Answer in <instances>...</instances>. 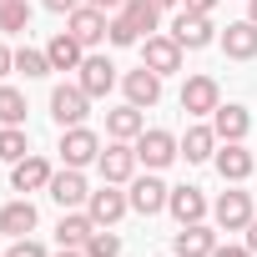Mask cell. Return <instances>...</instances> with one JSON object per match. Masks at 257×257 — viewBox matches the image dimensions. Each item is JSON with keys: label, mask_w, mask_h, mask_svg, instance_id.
<instances>
[{"label": "cell", "mask_w": 257, "mask_h": 257, "mask_svg": "<svg viewBox=\"0 0 257 257\" xmlns=\"http://www.w3.org/2000/svg\"><path fill=\"white\" fill-rule=\"evenodd\" d=\"M26 111H31V106H26V96H21L16 86H0V126H21Z\"/></svg>", "instance_id": "cell-28"}, {"label": "cell", "mask_w": 257, "mask_h": 257, "mask_svg": "<svg viewBox=\"0 0 257 257\" xmlns=\"http://www.w3.org/2000/svg\"><path fill=\"white\" fill-rule=\"evenodd\" d=\"M76 86L96 101V96H106V91L116 86V66H111L106 56H86V61H81V81H76Z\"/></svg>", "instance_id": "cell-14"}, {"label": "cell", "mask_w": 257, "mask_h": 257, "mask_svg": "<svg viewBox=\"0 0 257 257\" xmlns=\"http://www.w3.org/2000/svg\"><path fill=\"white\" fill-rule=\"evenodd\" d=\"M6 257H46V247H41V242H31V237H16Z\"/></svg>", "instance_id": "cell-33"}, {"label": "cell", "mask_w": 257, "mask_h": 257, "mask_svg": "<svg viewBox=\"0 0 257 257\" xmlns=\"http://www.w3.org/2000/svg\"><path fill=\"white\" fill-rule=\"evenodd\" d=\"M86 6H96V11H121L126 0H86Z\"/></svg>", "instance_id": "cell-38"}, {"label": "cell", "mask_w": 257, "mask_h": 257, "mask_svg": "<svg viewBox=\"0 0 257 257\" xmlns=\"http://www.w3.org/2000/svg\"><path fill=\"white\" fill-rule=\"evenodd\" d=\"M51 202H61V212H76L86 197H91V187H86V177H81V167H66V172H56L51 177Z\"/></svg>", "instance_id": "cell-8"}, {"label": "cell", "mask_w": 257, "mask_h": 257, "mask_svg": "<svg viewBox=\"0 0 257 257\" xmlns=\"http://www.w3.org/2000/svg\"><path fill=\"white\" fill-rule=\"evenodd\" d=\"M106 132L116 137V142H137L142 132H147V121H142V106H116V111H106Z\"/></svg>", "instance_id": "cell-22"}, {"label": "cell", "mask_w": 257, "mask_h": 257, "mask_svg": "<svg viewBox=\"0 0 257 257\" xmlns=\"http://www.w3.org/2000/svg\"><path fill=\"white\" fill-rule=\"evenodd\" d=\"M167 212H172L182 227H187V222H202V217H207V197H202V187H172Z\"/></svg>", "instance_id": "cell-19"}, {"label": "cell", "mask_w": 257, "mask_h": 257, "mask_svg": "<svg viewBox=\"0 0 257 257\" xmlns=\"http://www.w3.org/2000/svg\"><path fill=\"white\" fill-rule=\"evenodd\" d=\"M56 257H86V247H61Z\"/></svg>", "instance_id": "cell-40"}, {"label": "cell", "mask_w": 257, "mask_h": 257, "mask_svg": "<svg viewBox=\"0 0 257 257\" xmlns=\"http://www.w3.org/2000/svg\"><path fill=\"white\" fill-rule=\"evenodd\" d=\"M86 257H121V237H116V232H101V227H96V232L86 237Z\"/></svg>", "instance_id": "cell-29"}, {"label": "cell", "mask_w": 257, "mask_h": 257, "mask_svg": "<svg viewBox=\"0 0 257 257\" xmlns=\"http://www.w3.org/2000/svg\"><path fill=\"white\" fill-rule=\"evenodd\" d=\"M0 6H11V0H0Z\"/></svg>", "instance_id": "cell-43"}, {"label": "cell", "mask_w": 257, "mask_h": 257, "mask_svg": "<svg viewBox=\"0 0 257 257\" xmlns=\"http://www.w3.org/2000/svg\"><path fill=\"white\" fill-rule=\"evenodd\" d=\"M212 162H217L222 182H247V177H252V167H257V162H252V152H247L242 142H222V152H217Z\"/></svg>", "instance_id": "cell-15"}, {"label": "cell", "mask_w": 257, "mask_h": 257, "mask_svg": "<svg viewBox=\"0 0 257 257\" xmlns=\"http://www.w3.org/2000/svg\"><path fill=\"white\" fill-rule=\"evenodd\" d=\"M6 71H16V51H6V46H0V76H6Z\"/></svg>", "instance_id": "cell-37"}, {"label": "cell", "mask_w": 257, "mask_h": 257, "mask_svg": "<svg viewBox=\"0 0 257 257\" xmlns=\"http://www.w3.org/2000/svg\"><path fill=\"white\" fill-rule=\"evenodd\" d=\"M217 0H182V11H197V16H212Z\"/></svg>", "instance_id": "cell-35"}, {"label": "cell", "mask_w": 257, "mask_h": 257, "mask_svg": "<svg viewBox=\"0 0 257 257\" xmlns=\"http://www.w3.org/2000/svg\"><path fill=\"white\" fill-rule=\"evenodd\" d=\"M247 247H252V257H257V217L247 222Z\"/></svg>", "instance_id": "cell-39"}, {"label": "cell", "mask_w": 257, "mask_h": 257, "mask_svg": "<svg viewBox=\"0 0 257 257\" xmlns=\"http://www.w3.org/2000/svg\"><path fill=\"white\" fill-rule=\"evenodd\" d=\"M212 217H217L222 232H242L252 222V192H222L217 207H212Z\"/></svg>", "instance_id": "cell-9"}, {"label": "cell", "mask_w": 257, "mask_h": 257, "mask_svg": "<svg viewBox=\"0 0 257 257\" xmlns=\"http://www.w3.org/2000/svg\"><path fill=\"white\" fill-rule=\"evenodd\" d=\"M121 91H126V101H132V106H157V101H162V76H157L152 66L126 71V76H121Z\"/></svg>", "instance_id": "cell-11"}, {"label": "cell", "mask_w": 257, "mask_h": 257, "mask_svg": "<svg viewBox=\"0 0 257 257\" xmlns=\"http://www.w3.org/2000/svg\"><path fill=\"white\" fill-rule=\"evenodd\" d=\"M142 66H152L157 76H172V71H182V46L172 36H147L142 41Z\"/></svg>", "instance_id": "cell-7"}, {"label": "cell", "mask_w": 257, "mask_h": 257, "mask_svg": "<svg viewBox=\"0 0 257 257\" xmlns=\"http://www.w3.org/2000/svg\"><path fill=\"white\" fill-rule=\"evenodd\" d=\"M121 16L137 26V36H157V26H162V11L152 6V0H126V6H121Z\"/></svg>", "instance_id": "cell-26"}, {"label": "cell", "mask_w": 257, "mask_h": 257, "mask_svg": "<svg viewBox=\"0 0 257 257\" xmlns=\"http://www.w3.org/2000/svg\"><path fill=\"white\" fill-rule=\"evenodd\" d=\"M247 21H252V26H257V0H247Z\"/></svg>", "instance_id": "cell-42"}, {"label": "cell", "mask_w": 257, "mask_h": 257, "mask_svg": "<svg viewBox=\"0 0 257 257\" xmlns=\"http://www.w3.org/2000/svg\"><path fill=\"white\" fill-rule=\"evenodd\" d=\"M91 232H96L91 212H61V222H56V242L61 247H86Z\"/></svg>", "instance_id": "cell-24"}, {"label": "cell", "mask_w": 257, "mask_h": 257, "mask_svg": "<svg viewBox=\"0 0 257 257\" xmlns=\"http://www.w3.org/2000/svg\"><path fill=\"white\" fill-rule=\"evenodd\" d=\"M152 6H157V11H172V6H182V0H152Z\"/></svg>", "instance_id": "cell-41"}, {"label": "cell", "mask_w": 257, "mask_h": 257, "mask_svg": "<svg viewBox=\"0 0 257 257\" xmlns=\"http://www.w3.org/2000/svg\"><path fill=\"white\" fill-rule=\"evenodd\" d=\"M86 0H46V11H56V16H71V11H81Z\"/></svg>", "instance_id": "cell-34"}, {"label": "cell", "mask_w": 257, "mask_h": 257, "mask_svg": "<svg viewBox=\"0 0 257 257\" xmlns=\"http://www.w3.org/2000/svg\"><path fill=\"white\" fill-rule=\"evenodd\" d=\"M177 157H182V147H177V137H172V132H162V126H152V132H142V137H137V162H147L152 172L172 167Z\"/></svg>", "instance_id": "cell-1"}, {"label": "cell", "mask_w": 257, "mask_h": 257, "mask_svg": "<svg viewBox=\"0 0 257 257\" xmlns=\"http://www.w3.org/2000/svg\"><path fill=\"white\" fill-rule=\"evenodd\" d=\"M182 157L187 162H212L217 157V132L212 126H192V132L182 137Z\"/></svg>", "instance_id": "cell-25"}, {"label": "cell", "mask_w": 257, "mask_h": 257, "mask_svg": "<svg viewBox=\"0 0 257 257\" xmlns=\"http://www.w3.org/2000/svg\"><path fill=\"white\" fill-rule=\"evenodd\" d=\"M212 257H252V247H217Z\"/></svg>", "instance_id": "cell-36"}, {"label": "cell", "mask_w": 257, "mask_h": 257, "mask_svg": "<svg viewBox=\"0 0 257 257\" xmlns=\"http://www.w3.org/2000/svg\"><path fill=\"white\" fill-rule=\"evenodd\" d=\"M106 31H111L106 11H96V6H81V11H71V36H76L81 46H96V41H106Z\"/></svg>", "instance_id": "cell-17"}, {"label": "cell", "mask_w": 257, "mask_h": 257, "mask_svg": "<svg viewBox=\"0 0 257 257\" xmlns=\"http://www.w3.org/2000/svg\"><path fill=\"white\" fill-rule=\"evenodd\" d=\"M31 157V137H26V126H0V162H21Z\"/></svg>", "instance_id": "cell-27"}, {"label": "cell", "mask_w": 257, "mask_h": 257, "mask_svg": "<svg viewBox=\"0 0 257 257\" xmlns=\"http://www.w3.org/2000/svg\"><path fill=\"white\" fill-rule=\"evenodd\" d=\"M51 177H56V172H51L46 157H21L16 172H11V187H16V192H41V187H51Z\"/></svg>", "instance_id": "cell-18"}, {"label": "cell", "mask_w": 257, "mask_h": 257, "mask_svg": "<svg viewBox=\"0 0 257 257\" xmlns=\"http://www.w3.org/2000/svg\"><path fill=\"white\" fill-rule=\"evenodd\" d=\"M217 106H222L217 81H212V76H187V86H182V111H187V116H212Z\"/></svg>", "instance_id": "cell-5"}, {"label": "cell", "mask_w": 257, "mask_h": 257, "mask_svg": "<svg viewBox=\"0 0 257 257\" xmlns=\"http://www.w3.org/2000/svg\"><path fill=\"white\" fill-rule=\"evenodd\" d=\"M132 212H142V217H157L162 207H167V197H172V187L162 182V177H137L132 182Z\"/></svg>", "instance_id": "cell-10"}, {"label": "cell", "mask_w": 257, "mask_h": 257, "mask_svg": "<svg viewBox=\"0 0 257 257\" xmlns=\"http://www.w3.org/2000/svg\"><path fill=\"white\" fill-rule=\"evenodd\" d=\"M96 167H101V177H106V182H132V172H137V147L111 142V147L96 157Z\"/></svg>", "instance_id": "cell-13"}, {"label": "cell", "mask_w": 257, "mask_h": 257, "mask_svg": "<svg viewBox=\"0 0 257 257\" xmlns=\"http://www.w3.org/2000/svg\"><path fill=\"white\" fill-rule=\"evenodd\" d=\"M172 252H177V257H212V252H217V232L202 227V222H187V227L172 237Z\"/></svg>", "instance_id": "cell-12"}, {"label": "cell", "mask_w": 257, "mask_h": 257, "mask_svg": "<svg viewBox=\"0 0 257 257\" xmlns=\"http://www.w3.org/2000/svg\"><path fill=\"white\" fill-rule=\"evenodd\" d=\"M16 71H26V76L36 81V76H46V71H51V61H46V51H31V46H21V51H16Z\"/></svg>", "instance_id": "cell-31"}, {"label": "cell", "mask_w": 257, "mask_h": 257, "mask_svg": "<svg viewBox=\"0 0 257 257\" xmlns=\"http://www.w3.org/2000/svg\"><path fill=\"white\" fill-rule=\"evenodd\" d=\"M222 51H227L232 61H252V56H257V26H252V21H232V26L222 31Z\"/></svg>", "instance_id": "cell-21"}, {"label": "cell", "mask_w": 257, "mask_h": 257, "mask_svg": "<svg viewBox=\"0 0 257 257\" xmlns=\"http://www.w3.org/2000/svg\"><path fill=\"white\" fill-rule=\"evenodd\" d=\"M31 26V6H26V0H11V6H0V31H26Z\"/></svg>", "instance_id": "cell-30"}, {"label": "cell", "mask_w": 257, "mask_h": 257, "mask_svg": "<svg viewBox=\"0 0 257 257\" xmlns=\"http://www.w3.org/2000/svg\"><path fill=\"white\" fill-rule=\"evenodd\" d=\"M46 61H51V71H81V61H86V46H81L71 31H61V36L46 46Z\"/></svg>", "instance_id": "cell-20"}, {"label": "cell", "mask_w": 257, "mask_h": 257, "mask_svg": "<svg viewBox=\"0 0 257 257\" xmlns=\"http://www.w3.org/2000/svg\"><path fill=\"white\" fill-rule=\"evenodd\" d=\"M106 36H111V46H137V41H142V36H137V26L126 21L121 11L111 16V31H106Z\"/></svg>", "instance_id": "cell-32"}, {"label": "cell", "mask_w": 257, "mask_h": 257, "mask_svg": "<svg viewBox=\"0 0 257 257\" xmlns=\"http://www.w3.org/2000/svg\"><path fill=\"white\" fill-rule=\"evenodd\" d=\"M126 207H132V197L116 192V182H106L101 192H91V197H86V212H91V222H96V227L121 222V217H126Z\"/></svg>", "instance_id": "cell-3"}, {"label": "cell", "mask_w": 257, "mask_h": 257, "mask_svg": "<svg viewBox=\"0 0 257 257\" xmlns=\"http://www.w3.org/2000/svg\"><path fill=\"white\" fill-rule=\"evenodd\" d=\"M86 111H91V96H86L81 86H56V91H51V116H56L61 132H66V126H81Z\"/></svg>", "instance_id": "cell-2"}, {"label": "cell", "mask_w": 257, "mask_h": 257, "mask_svg": "<svg viewBox=\"0 0 257 257\" xmlns=\"http://www.w3.org/2000/svg\"><path fill=\"white\" fill-rule=\"evenodd\" d=\"M0 232L6 237H31L36 232V207L21 197V202H6L0 207Z\"/></svg>", "instance_id": "cell-23"}, {"label": "cell", "mask_w": 257, "mask_h": 257, "mask_svg": "<svg viewBox=\"0 0 257 257\" xmlns=\"http://www.w3.org/2000/svg\"><path fill=\"white\" fill-rule=\"evenodd\" d=\"M247 126H252V116H247V106H237V101H227V106L212 111V132H217V142H242Z\"/></svg>", "instance_id": "cell-16"}, {"label": "cell", "mask_w": 257, "mask_h": 257, "mask_svg": "<svg viewBox=\"0 0 257 257\" xmlns=\"http://www.w3.org/2000/svg\"><path fill=\"white\" fill-rule=\"evenodd\" d=\"M172 257H177V252H172Z\"/></svg>", "instance_id": "cell-44"}, {"label": "cell", "mask_w": 257, "mask_h": 257, "mask_svg": "<svg viewBox=\"0 0 257 257\" xmlns=\"http://www.w3.org/2000/svg\"><path fill=\"white\" fill-rule=\"evenodd\" d=\"M172 41H177L182 51H202V46H212V41H217V31H212V21H207V16L182 11V16L172 21Z\"/></svg>", "instance_id": "cell-4"}, {"label": "cell", "mask_w": 257, "mask_h": 257, "mask_svg": "<svg viewBox=\"0 0 257 257\" xmlns=\"http://www.w3.org/2000/svg\"><path fill=\"white\" fill-rule=\"evenodd\" d=\"M61 157H66V167H91L101 157L96 132H86V126H66V132H61Z\"/></svg>", "instance_id": "cell-6"}]
</instances>
